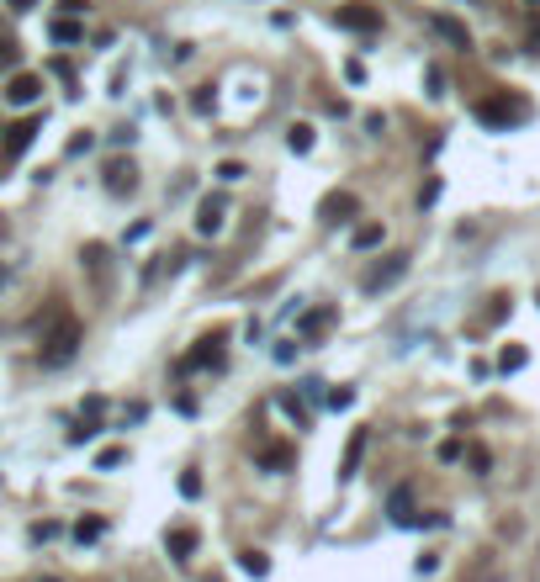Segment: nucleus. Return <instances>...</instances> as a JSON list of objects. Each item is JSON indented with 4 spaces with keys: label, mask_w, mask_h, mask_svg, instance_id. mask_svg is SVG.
Wrapping results in <instances>:
<instances>
[{
    "label": "nucleus",
    "mask_w": 540,
    "mask_h": 582,
    "mask_svg": "<svg viewBox=\"0 0 540 582\" xmlns=\"http://www.w3.org/2000/svg\"><path fill=\"white\" fill-rule=\"evenodd\" d=\"M239 567L249 572V578H265V572H270V556H265V551H244Z\"/></svg>",
    "instance_id": "20"
},
{
    "label": "nucleus",
    "mask_w": 540,
    "mask_h": 582,
    "mask_svg": "<svg viewBox=\"0 0 540 582\" xmlns=\"http://www.w3.org/2000/svg\"><path fill=\"white\" fill-rule=\"evenodd\" d=\"M38 96H43V74L21 69V74H11V80H5V101H11V107H32Z\"/></svg>",
    "instance_id": "7"
},
{
    "label": "nucleus",
    "mask_w": 540,
    "mask_h": 582,
    "mask_svg": "<svg viewBox=\"0 0 540 582\" xmlns=\"http://www.w3.org/2000/svg\"><path fill=\"white\" fill-rule=\"evenodd\" d=\"M80 260H85V270L96 276V287L107 291V244H85V254H80Z\"/></svg>",
    "instance_id": "14"
},
{
    "label": "nucleus",
    "mask_w": 540,
    "mask_h": 582,
    "mask_svg": "<svg viewBox=\"0 0 540 582\" xmlns=\"http://www.w3.org/2000/svg\"><path fill=\"white\" fill-rule=\"evenodd\" d=\"M223 223H228V207H223V196H207L201 207H196V233H223Z\"/></svg>",
    "instance_id": "9"
},
{
    "label": "nucleus",
    "mask_w": 540,
    "mask_h": 582,
    "mask_svg": "<svg viewBox=\"0 0 540 582\" xmlns=\"http://www.w3.org/2000/svg\"><path fill=\"white\" fill-rule=\"evenodd\" d=\"M403 276H408V254H392L387 265H376V270H365V281H360V287H365V291H387V287H392V281H403Z\"/></svg>",
    "instance_id": "8"
},
{
    "label": "nucleus",
    "mask_w": 540,
    "mask_h": 582,
    "mask_svg": "<svg viewBox=\"0 0 540 582\" xmlns=\"http://www.w3.org/2000/svg\"><path fill=\"white\" fill-rule=\"evenodd\" d=\"M59 5H64V16H80V11H85L90 0H59Z\"/></svg>",
    "instance_id": "35"
},
{
    "label": "nucleus",
    "mask_w": 540,
    "mask_h": 582,
    "mask_svg": "<svg viewBox=\"0 0 540 582\" xmlns=\"http://www.w3.org/2000/svg\"><path fill=\"white\" fill-rule=\"evenodd\" d=\"M498 365H503V371H519V365H525V349H519V345H509L503 355H498Z\"/></svg>",
    "instance_id": "26"
},
{
    "label": "nucleus",
    "mask_w": 540,
    "mask_h": 582,
    "mask_svg": "<svg viewBox=\"0 0 540 582\" xmlns=\"http://www.w3.org/2000/svg\"><path fill=\"white\" fill-rule=\"evenodd\" d=\"M408 509H414V492H408V487H398V492H392V519H398V524H414V514H408Z\"/></svg>",
    "instance_id": "21"
},
{
    "label": "nucleus",
    "mask_w": 540,
    "mask_h": 582,
    "mask_svg": "<svg viewBox=\"0 0 540 582\" xmlns=\"http://www.w3.org/2000/svg\"><path fill=\"white\" fill-rule=\"evenodd\" d=\"M313 138H318L313 122H292V127H287V149H292V154H313Z\"/></svg>",
    "instance_id": "15"
},
{
    "label": "nucleus",
    "mask_w": 540,
    "mask_h": 582,
    "mask_svg": "<svg viewBox=\"0 0 540 582\" xmlns=\"http://www.w3.org/2000/svg\"><path fill=\"white\" fill-rule=\"evenodd\" d=\"M334 21H339L345 32H360V38L381 32V11H376L371 0H350V5H339V11H334Z\"/></svg>",
    "instance_id": "3"
},
{
    "label": "nucleus",
    "mask_w": 540,
    "mask_h": 582,
    "mask_svg": "<svg viewBox=\"0 0 540 582\" xmlns=\"http://www.w3.org/2000/svg\"><path fill=\"white\" fill-rule=\"evenodd\" d=\"M329 323H334V307H313V312L297 323V334H302V339H323V334H329Z\"/></svg>",
    "instance_id": "12"
},
{
    "label": "nucleus",
    "mask_w": 540,
    "mask_h": 582,
    "mask_svg": "<svg viewBox=\"0 0 540 582\" xmlns=\"http://www.w3.org/2000/svg\"><path fill=\"white\" fill-rule=\"evenodd\" d=\"M318 212H323V223H350V218L360 212V201L350 196V191H334V196H323Z\"/></svg>",
    "instance_id": "10"
},
{
    "label": "nucleus",
    "mask_w": 540,
    "mask_h": 582,
    "mask_svg": "<svg viewBox=\"0 0 540 582\" xmlns=\"http://www.w3.org/2000/svg\"><path fill=\"white\" fill-rule=\"evenodd\" d=\"M180 498H201V476L196 471H180Z\"/></svg>",
    "instance_id": "25"
},
{
    "label": "nucleus",
    "mask_w": 540,
    "mask_h": 582,
    "mask_svg": "<svg viewBox=\"0 0 540 582\" xmlns=\"http://www.w3.org/2000/svg\"><path fill=\"white\" fill-rule=\"evenodd\" d=\"M96 434H101V424H96V418H85L80 429H69V440H74V445H85V440H96Z\"/></svg>",
    "instance_id": "24"
},
{
    "label": "nucleus",
    "mask_w": 540,
    "mask_h": 582,
    "mask_svg": "<svg viewBox=\"0 0 540 582\" xmlns=\"http://www.w3.org/2000/svg\"><path fill=\"white\" fill-rule=\"evenodd\" d=\"M254 466H260V471H292V466H297V445H287V440H265V445L254 450Z\"/></svg>",
    "instance_id": "6"
},
{
    "label": "nucleus",
    "mask_w": 540,
    "mask_h": 582,
    "mask_svg": "<svg viewBox=\"0 0 540 582\" xmlns=\"http://www.w3.org/2000/svg\"><path fill=\"white\" fill-rule=\"evenodd\" d=\"M281 407H287V418H297V424H307V407L292 398V392H281Z\"/></svg>",
    "instance_id": "29"
},
{
    "label": "nucleus",
    "mask_w": 540,
    "mask_h": 582,
    "mask_svg": "<svg viewBox=\"0 0 540 582\" xmlns=\"http://www.w3.org/2000/svg\"><path fill=\"white\" fill-rule=\"evenodd\" d=\"M424 80H429V96H445V74H440V69H429Z\"/></svg>",
    "instance_id": "33"
},
{
    "label": "nucleus",
    "mask_w": 540,
    "mask_h": 582,
    "mask_svg": "<svg viewBox=\"0 0 540 582\" xmlns=\"http://www.w3.org/2000/svg\"><path fill=\"white\" fill-rule=\"evenodd\" d=\"M434 32H440L445 43H456V48H472V32H467L456 16H434Z\"/></svg>",
    "instance_id": "13"
},
{
    "label": "nucleus",
    "mask_w": 540,
    "mask_h": 582,
    "mask_svg": "<svg viewBox=\"0 0 540 582\" xmlns=\"http://www.w3.org/2000/svg\"><path fill=\"white\" fill-rule=\"evenodd\" d=\"M467 461H472V471H477V476H487V466H493V456H487L482 445H472V450H467Z\"/></svg>",
    "instance_id": "28"
},
{
    "label": "nucleus",
    "mask_w": 540,
    "mask_h": 582,
    "mask_svg": "<svg viewBox=\"0 0 540 582\" xmlns=\"http://www.w3.org/2000/svg\"><path fill=\"white\" fill-rule=\"evenodd\" d=\"M122 461H127V450H122V445H107V450L96 456V466H101V471H112V466H122Z\"/></svg>",
    "instance_id": "23"
},
{
    "label": "nucleus",
    "mask_w": 540,
    "mask_h": 582,
    "mask_svg": "<svg viewBox=\"0 0 540 582\" xmlns=\"http://www.w3.org/2000/svg\"><path fill=\"white\" fill-rule=\"evenodd\" d=\"M212 101H218V96H212V85H201V90L191 96V107H196V112H212Z\"/></svg>",
    "instance_id": "31"
},
{
    "label": "nucleus",
    "mask_w": 540,
    "mask_h": 582,
    "mask_svg": "<svg viewBox=\"0 0 540 582\" xmlns=\"http://www.w3.org/2000/svg\"><path fill=\"white\" fill-rule=\"evenodd\" d=\"M381 238H387V228H381V223H360V228L350 233V244H356V249H381Z\"/></svg>",
    "instance_id": "16"
},
{
    "label": "nucleus",
    "mask_w": 540,
    "mask_h": 582,
    "mask_svg": "<svg viewBox=\"0 0 540 582\" xmlns=\"http://www.w3.org/2000/svg\"><path fill=\"white\" fill-rule=\"evenodd\" d=\"M48 582H59V578H48Z\"/></svg>",
    "instance_id": "37"
},
{
    "label": "nucleus",
    "mask_w": 540,
    "mask_h": 582,
    "mask_svg": "<svg viewBox=\"0 0 540 582\" xmlns=\"http://www.w3.org/2000/svg\"><path fill=\"white\" fill-rule=\"evenodd\" d=\"M80 38H85V27H80L74 16H59V21H54V43H80Z\"/></svg>",
    "instance_id": "19"
},
{
    "label": "nucleus",
    "mask_w": 540,
    "mask_h": 582,
    "mask_svg": "<svg viewBox=\"0 0 540 582\" xmlns=\"http://www.w3.org/2000/svg\"><path fill=\"white\" fill-rule=\"evenodd\" d=\"M365 133H376V138H381V133H387V116L371 112V116H365Z\"/></svg>",
    "instance_id": "34"
},
{
    "label": "nucleus",
    "mask_w": 540,
    "mask_h": 582,
    "mask_svg": "<svg viewBox=\"0 0 540 582\" xmlns=\"http://www.w3.org/2000/svg\"><path fill=\"white\" fill-rule=\"evenodd\" d=\"M80 345H85V323L69 307H54L48 323H43V334H38V360L43 365H69L80 355Z\"/></svg>",
    "instance_id": "1"
},
{
    "label": "nucleus",
    "mask_w": 540,
    "mask_h": 582,
    "mask_svg": "<svg viewBox=\"0 0 540 582\" xmlns=\"http://www.w3.org/2000/svg\"><path fill=\"white\" fill-rule=\"evenodd\" d=\"M365 440H371L365 429H356V434H350V445H345V461H339V482H350V476L360 471V456H365Z\"/></svg>",
    "instance_id": "11"
},
{
    "label": "nucleus",
    "mask_w": 540,
    "mask_h": 582,
    "mask_svg": "<svg viewBox=\"0 0 540 582\" xmlns=\"http://www.w3.org/2000/svg\"><path fill=\"white\" fill-rule=\"evenodd\" d=\"M356 403V392H350V387H334V392H329V407H350Z\"/></svg>",
    "instance_id": "32"
},
{
    "label": "nucleus",
    "mask_w": 540,
    "mask_h": 582,
    "mask_svg": "<svg viewBox=\"0 0 540 582\" xmlns=\"http://www.w3.org/2000/svg\"><path fill=\"white\" fill-rule=\"evenodd\" d=\"M5 5H11V11H32L38 0H5Z\"/></svg>",
    "instance_id": "36"
},
{
    "label": "nucleus",
    "mask_w": 540,
    "mask_h": 582,
    "mask_svg": "<svg viewBox=\"0 0 540 582\" xmlns=\"http://www.w3.org/2000/svg\"><path fill=\"white\" fill-rule=\"evenodd\" d=\"M165 545H170V556H176V561H185V556L196 551V529H170V540H165Z\"/></svg>",
    "instance_id": "17"
},
{
    "label": "nucleus",
    "mask_w": 540,
    "mask_h": 582,
    "mask_svg": "<svg viewBox=\"0 0 540 582\" xmlns=\"http://www.w3.org/2000/svg\"><path fill=\"white\" fill-rule=\"evenodd\" d=\"M472 112H477L482 127H514V122H525V116H530V107H525L519 96H509V90H493V96H482Z\"/></svg>",
    "instance_id": "2"
},
{
    "label": "nucleus",
    "mask_w": 540,
    "mask_h": 582,
    "mask_svg": "<svg viewBox=\"0 0 540 582\" xmlns=\"http://www.w3.org/2000/svg\"><path fill=\"white\" fill-rule=\"evenodd\" d=\"M133 185H138L133 165H107V191H133Z\"/></svg>",
    "instance_id": "18"
},
{
    "label": "nucleus",
    "mask_w": 540,
    "mask_h": 582,
    "mask_svg": "<svg viewBox=\"0 0 540 582\" xmlns=\"http://www.w3.org/2000/svg\"><path fill=\"white\" fill-rule=\"evenodd\" d=\"M16 54H21V43L11 32H0V64H16Z\"/></svg>",
    "instance_id": "27"
},
{
    "label": "nucleus",
    "mask_w": 540,
    "mask_h": 582,
    "mask_svg": "<svg viewBox=\"0 0 540 582\" xmlns=\"http://www.w3.org/2000/svg\"><path fill=\"white\" fill-rule=\"evenodd\" d=\"M101 529H107L101 519H80V524H74V540H80V545H90V540H101Z\"/></svg>",
    "instance_id": "22"
},
{
    "label": "nucleus",
    "mask_w": 540,
    "mask_h": 582,
    "mask_svg": "<svg viewBox=\"0 0 540 582\" xmlns=\"http://www.w3.org/2000/svg\"><path fill=\"white\" fill-rule=\"evenodd\" d=\"M38 133H43V122H38V116L11 122V127H5V143H0V159H5V165H16V159L32 149V138H38Z\"/></svg>",
    "instance_id": "4"
},
{
    "label": "nucleus",
    "mask_w": 540,
    "mask_h": 582,
    "mask_svg": "<svg viewBox=\"0 0 540 582\" xmlns=\"http://www.w3.org/2000/svg\"><path fill=\"white\" fill-rule=\"evenodd\" d=\"M223 345H228V329H212L207 339H196V349L180 360V371H207V365H223Z\"/></svg>",
    "instance_id": "5"
},
{
    "label": "nucleus",
    "mask_w": 540,
    "mask_h": 582,
    "mask_svg": "<svg viewBox=\"0 0 540 582\" xmlns=\"http://www.w3.org/2000/svg\"><path fill=\"white\" fill-rule=\"evenodd\" d=\"M212 175H218V180H244V165H239V159H223Z\"/></svg>",
    "instance_id": "30"
},
{
    "label": "nucleus",
    "mask_w": 540,
    "mask_h": 582,
    "mask_svg": "<svg viewBox=\"0 0 540 582\" xmlns=\"http://www.w3.org/2000/svg\"><path fill=\"white\" fill-rule=\"evenodd\" d=\"M536 5H540V0H536Z\"/></svg>",
    "instance_id": "38"
}]
</instances>
